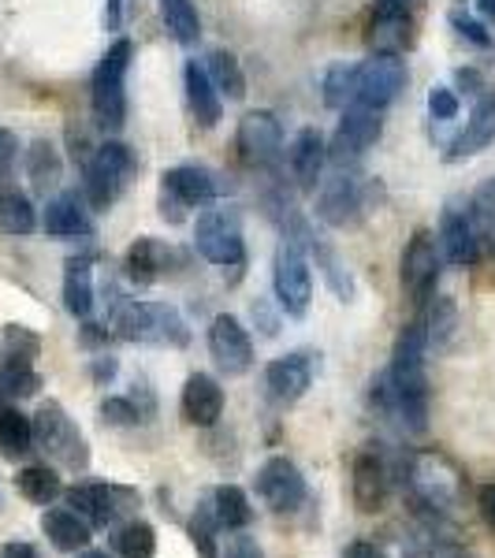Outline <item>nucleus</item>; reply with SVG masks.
Returning a JSON list of instances; mask_svg holds the SVG:
<instances>
[{
	"label": "nucleus",
	"instance_id": "nucleus-30",
	"mask_svg": "<svg viewBox=\"0 0 495 558\" xmlns=\"http://www.w3.org/2000/svg\"><path fill=\"white\" fill-rule=\"evenodd\" d=\"M213 514L220 521V529H246L250 521H254V507H250V495L239 488V484H220V488L213 492Z\"/></svg>",
	"mask_w": 495,
	"mask_h": 558
},
{
	"label": "nucleus",
	"instance_id": "nucleus-23",
	"mask_svg": "<svg viewBox=\"0 0 495 558\" xmlns=\"http://www.w3.org/2000/svg\"><path fill=\"white\" fill-rule=\"evenodd\" d=\"M350 492H354V507L362 514H376L388 499V465L381 454L362 451L354 458V473H350Z\"/></svg>",
	"mask_w": 495,
	"mask_h": 558
},
{
	"label": "nucleus",
	"instance_id": "nucleus-19",
	"mask_svg": "<svg viewBox=\"0 0 495 558\" xmlns=\"http://www.w3.org/2000/svg\"><path fill=\"white\" fill-rule=\"evenodd\" d=\"M183 421L194 428H213L224 417V387L213 380L209 373H194L183 387V399H179Z\"/></svg>",
	"mask_w": 495,
	"mask_h": 558
},
{
	"label": "nucleus",
	"instance_id": "nucleus-20",
	"mask_svg": "<svg viewBox=\"0 0 495 558\" xmlns=\"http://www.w3.org/2000/svg\"><path fill=\"white\" fill-rule=\"evenodd\" d=\"M41 228L49 239H89L94 235V220L86 213V197L79 194H57L45 205Z\"/></svg>",
	"mask_w": 495,
	"mask_h": 558
},
{
	"label": "nucleus",
	"instance_id": "nucleus-12",
	"mask_svg": "<svg viewBox=\"0 0 495 558\" xmlns=\"http://www.w3.org/2000/svg\"><path fill=\"white\" fill-rule=\"evenodd\" d=\"M64 499L89 525H116L123 514H131L138 495L131 488H116V484H75L64 492Z\"/></svg>",
	"mask_w": 495,
	"mask_h": 558
},
{
	"label": "nucleus",
	"instance_id": "nucleus-17",
	"mask_svg": "<svg viewBox=\"0 0 495 558\" xmlns=\"http://www.w3.org/2000/svg\"><path fill=\"white\" fill-rule=\"evenodd\" d=\"M365 213V194L354 175L336 172L331 179H321L317 216L328 228H354Z\"/></svg>",
	"mask_w": 495,
	"mask_h": 558
},
{
	"label": "nucleus",
	"instance_id": "nucleus-28",
	"mask_svg": "<svg viewBox=\"0 0 495 558\" xmlns=\"http://www.w3.org/2000/svg\"><path fill=\"white\" fill-rule=\"evenodd\" d=\"M89 521L79 518L71 507H57V510H45L41 514V533L49 536V544L57 551H83L89 544Z\"/></svg>",
	"mask_w": 495,
	"mask_h": 558
},
{
	"label": "nucleus",
	"instance_id": "nucleus-11",
	"mask_svg": "<svg viewBox=\"0 0 495 558\" xmlns=\"http://www.w3.org/2000/svg\"><path fill=\"white\" fill-rule=\"evenodd\" d=\"M236 146L239 157L246 160L250 168H276L283 160V128L273 112L257 108V112H246L239 120L236 131Z\"/></svg>",
	"mask_w": 495,
	"mask_h": 558
},
{
	"label": "nucleus",
	"instance_id": "nucleus-38",
	"mask_svg": "<svg viewBox=\"0 0 495 558\" xmlns=\"http://www.w3.org/2000/svg\"><path fill=\"white\" fill-rule=\"evenodd\" d=\"M470 223L476 231V239H481V246H492L495 250V179L488 183L476 186L473 202H470Z\"/></svg>",
	"mask_w": 495,
	"mask_h": 558
},
{
	"label": "nucleus",
	"instance_id": "nucleus-18",
	"mask_svg": "<svg viewBox=\"0 0 495 558\" xmlns=\"http://www.w3.org/2000/svg\"><path fill=\"white\" fill-rule=\"evenodd\" d=\"M410 41H413L410 0H376L373 23H369V45H373L376 52L399 57Z\"/></svg>",
	"mask_w": 495,
	"mask_h": 558
},
{
	"label": "nucleus",
	"instance_id": "nucleus-42",
	"mask_svg": "<svg viewBox=\"0 0 495 558\" xmlns=\"http://www.w3.org/2000/svg\"><path fill=\"white\" fill-rule=\"evenodd\" d=\"M0 347H4L0 357H20V362H34L41 354V339L23 324H8L4 336H0Z\"/></svg>",
	"mask_w": 495,
	"mask_h": 558
},
{
	"label": "nucleus",
	"instance_id": "nucleus-47",
	"mask_svg": "<svg viewBox=\"0 0 495 558\" xmlns=\"http://www.w3.org/2000/svg\"><path fill=\"white\" fill-rule=\"evenodd\" d=\"M220 558H265V551L246 529H236V536H228V547L220 551Z\"/></svg>",
	"mask_w": 495,
	"mask_h": 558
},
{
	"label": "nucleus",
	"instance_id": "nucleus-16",
	"mask_svg": "<svg viewBox=\"0 0 495 558\" xmlns=\"http://www.w3.org/2000/svg\"><path fill=\"white\" fill-rule=\"evenodd\" d=\"M209 354H213V362L220 373H228V376L250 373V365H254V339H250V331L239 324V317H231V313L213 317Z\"/></svg>",
	"mask_w": 495,
	"mask_h": 558
},
{
	"label": "nucleus",
	"instance_id": "nucleus-57",
	"mask_svg": "<svg viewBox=\"0 0 495 558\" xmlns=\"http://www.w3.org/2000/svg\"><path fill=\"white\" fill-rule=\"evenodd\" d=\"M79 558H112V555H108V551H94V547H83V555H79Z\"/></svg>",
	"mask_w": 495,
	"mask_h": 558
},
{
	"label": "nucleus",
	"instance_id": "nucleus-25",
	"mask_svg": "<svg viewBox=\"0 0 495 558\" xmlns=\"http://www.w3.org/2000/svg\"><path fill=\"white\" fill-rule=\"evenodd\" d=\"M291 175L302 191H317L324 165H328V142L317 128H302L291 142Z\"/></svg>",
	"mask_w": 495,
	"mask_h": 558
},
{
	"label": "nucleus",
	"instance_id": "nucleus-37",
	"mask_svg": "<svg viewBox=\"0 0 495 558\" xmlns=\"http://www.w3.org/2000/svg\"><path fill=\"white\" fill-rule=\"evenodd\" d=\"M160 12H165L168 31L179 45H194L202 38V20H197L194 0H160Z\"/></svg>",
	"mask_w": 495,
	"mask_h": 558
},
{
	"label": "nucleus",
	"instance_id": "nucleus-27",
	"mask_svg": "<svg viewBox=\"0 0 495 558\" xmlns=\"http://www.w3.org/2000/svg\"><path fill=\"white\" fill-rule=\"evenodd\" d=\"M94 254H79L64 265V310L79 320L94 313Z\"/></svg>",
	"mask_w": 495,
	"mask_h": 558
},
{
	"label": "nucleus",
	"instance_id": "nucleus-50",
	"mask_svg": "<svg viewBox=\"0 0 495 558\" xmlns=\"http://www.w3.org/2000/svg\"><path fill=\"white\" fill-rule=\"evenodd\" d=\"M458 86H462L466 94H476V97H481L484 89H488V86H484V78H481V71H473V68L458 71Z\"/></svg>",
	"mask_w": 495,
	"mask_h": 558
},
{
	"label": "nucleus",
	"instance_id": "nucleus-3",
	"mask_svg": "<svg viewBox=\"0 0 495 558\" xmlns=\"http://www.w3.org/2000/svg\"><path fill=\"white\" fill-rule=\"evenodd\" d=\"M112 336L128 339V343H160V347H183L186 343V328L179 320V313L172 305L160 302H128L123 299L112 310Z\"/></svg>",
	"mask_w": 495,
	"mask_h": 558
},
{
	"label": "nucleus",
	"instance_id": "nucleus-29",
	"mask_svg": "<svg viewBox=\"0 0 495 558\" xmlns=\"http://www.w3.org/2000/svg\"><path fill=\"white\" fill-rule=\"evenodd\" d=\"M26 175H31L34 191H41V194H49L52 186L60 183V175H64V160H60V153L49 138H38L31 149H26Z\"/></svg>",
	"mask_w": 495,
	"mask_h": 558
},
{
	"label": "nucleus",
	"instance_id": "nucleus-52",
	"mask_svg": "<svg viewBox=\"0 0 495 558\" xmlns=\"http://www.w3.org/2000/svg\"><path fill=\"white\" fill-rule=\"evenodd\" d=\"M254 320H261V331H265V336H276V331H280V320L268 313L265 302H254Z\"/></svg>",
	"mask_w": 495,
	"mask_h": 558
},
{
	"label": "nucleus",
	"instance_id": "nucleus-43",
	"mask_svg": "<svg viewBox=\"0 0 495 558\" xmlns=\"http://www.w3.org/2000/svg\"><path fill=\"white\" fill-rule=\"evenodd\" d=\"M324 105L328 108H350V64H339V68H331L328 75H324Z\"/></svg>",
	"mask_w": 495,
	"mask_h": 558
},
{
	"label": "nucleus",
	"instance_id": "nucleus-6",
	"mask_svg": "<svg viewBox=\"0 0 495 558\" xmlns=\"http://www.w3.org/2000/svg\"><path fill=\"white\" fill-rule=\"evenodd\" d=\"M402 89H407V64H402V57L376 52V57L362 60V64H350V105L384 112Z\"/></svg>",
	"mask_w": 495,
	"mask_h": 558
},
{
	"label": "nucleus",
	"instance_id": "nucleus-48",
	"mask_svg": "<svg viewBox=\"0 0 495 558\" xmlns=\"http://www.w3.org/2000/svg\"><path fill=\"white\" fill-rule=\"evenodd\" d=\"M15 157H20V138H15L8 128H0V179L12 175Z\"/></svg>",
	"mask_w": 495,
	"mask_h": 558
},
{
	"label": "nucleus",
	"instance_id": "nucleus-4",
	"mask_svg": "<svg viewBox=\"0 0 495 558\" xmlns=\"http://www.w3.org/2000/svg\"><path fill=\"white\" fill-rule=\"evenodd\" d=\"M134 175V153L123 142H105L97 146L94 157L86 160V179H83V197L94 213H108L120 194L128 191Z\"/></svg>",
	"mask_w": 495,
	"mask_h": 558
},
{
	"label": "nucleus",
	"instance_id": "nucleus-56",
	"mask_svg": "<svg viewBox=\"0 0 495 558\" xmlns=\"http://www.w3.org/2000/svg\"><path fill=\"white\" fill-rule=\"evenodd\" d=\"M476 12L495 26V0H476Z\"/></svg>",
	"mask_w": 495,
	"mask_h": 558
},
{
	"label": "nucleus",
	"instance_id": "nucleus-33",
	"mask_svg": "<svg viewBox=\"0 0 495 558\" xmlns=\"http://www.w3.org/2000/svg\"><path fill=\"white\" fill-rule=\"evenodd\" d=\"M15 488H20L26 502H38V507H49L52 499L64 495V484H60L57 470H49V465H26V470H20Z\"/></svg>",
	"mask_w": 495,
	"mask_h": 558
},
{
	"label": "nucleus",
	"instance_id": "nucleus-10",
	"mask_svg": "<svg viewBox=\"0 0 495 558\" xmlns=\"http://www.w3.org/2000/svg\"><path fill=\"white\" fill-rule=\"evenodd\" d=\"M439 265H444V257H439L436 235H432V231H413V239L407 242V250H402V268H399L402 287H407L413 305H425L436 299Z\"/></svg>",
	"mask_w": 495,
	"mask_h": 558
},
{
	"label": "nucleus",
	"instance_id": "nucleus-32",
	"mask_svg": "<svg viewBox=\"0 0 495 558\" xmlns=\"http://www.w3.org/2000/svg\"><path fill=\"white\" fill-rule=\"evenodd\" d=\"M34 447V425L23 410L0 407V454L4 458H23Z\"/></svg>",
	"mask_w": 495,
	"mask_h": 558
},
{
	"label": "nucleus",
	"instance_id": "nucleus-14",
	"mask_svg": "<svg viewBox=\"0 0 495 558\" xmlns=\"http://www.w3.org/2000/svg\"><path fill=\"white\" fill-rule=\"evenodd\" d=\"M317 368H321V362H317L313 350H294V354H283V357H276V362H268V368H265L268 399L280 402V407L299 402L302 395L310 391Z\"/></svg>",
	"mask_w": 495,
	"mask_h": 558
},
{
	"label": "nucleus",
	"instance_id": "nucleus-13",
	"mask_svg": "<svg viewBox=\"0 0 495 558\" xmlns=\"http://www.w3.org/2000/svg\"><path fill=\"white\" fill-rule=\"evenodd\" d=\"M381 134H384V120H381L376 108L350 105V108H343V120H339V128H336V138H331L328 157L336 160V165H347V160L365 157V153L381 142Z\"/></svg>",
	"mask_w": 495,
	"mask_h": 558
},
{
	"label": "nucleus",
	"instance_id": "nucleus-41",
	"mask_svg": "<svg viewBox=\"0 0 495 558\" xmlns=\"http://www.w3.org/2000/svg\"><path fill=\"white\" fill-rule=\"evenodd\" d=\"M191 544L197 547V555L202 558H220V544H216V533H220V521L213 514V502H202V507L194 510L191 518Z\"/></svg>",
	"mask_w": 495,
	"mask_h": 558
},
{
	"label": "nucleus",
	"instance_id": "nucleus-55",
	"mask_svg": "<svg viewBox=\"0 0 495 558\" xmlns=\"http://www.w3.org/2000/svg\"><path fill=\"white\" fill-rule=\"evenodd\" d=\"M343 558H384L381 551H376L373 544H365V539H354V544L347 547V555Z\"/></svg>",
	"mask_w": 495,
	"mask_h": 558
},
{
	"label": "nucleus",
	"instance_id": "nucleus-51",
	"mask_svg": "<svg viewBox=\"0 0 495 558\" xmlns=\"http://www.w3.org/2000/svg\"><path fill=\"white\" fill-rule=\"evenodd\" d=\"M0 558H41L38 547L34 544H23V539H12V544L0 547Z\"/></svg>",
	"mask_w": 495,
	"mask_h": 558
},
{
	"label": "nucleus",
	"instance_id": "nucleus-5",
	"mask_svg": "<svg viewBox=\"0 0 495 558\" xmlns=\"http://www.w3.org/2000/svg\"><path fill=\"white\" fill-rule=\"evenodd\" d=\"M34 425V444L41 447L52 462H60L64 470L79 473L89 465V447H86V436L79 432L75 421L68 417V410L60 402H41L38 413L31 417Z\"/></svg>",
	"mask_w": 495,
	"mask_h": 558
},
{
	"label": "nucleus",
	"instance_id": "nucleus-9",
	"mask_svg": "<svg viewBox=\"0 0 495 558\" xmlns=\"http://www.w3.org/2000/svg\"><path fill=\"white\" fill-rule=\"evenodd\" d=\"M273 291H276V305L287 313V317H305L313 302V268L310 257H305L299 239H283L280 250H276L273 260Z\"/></svg>",
	"mask_w": 495,
	"mask_h": 558
},
{
	"label": "nucleus",
	"instance_id": "nucleus-8",
	"mask_svg": "<svg viewBox=\"0 0 495 558\" xmlns=\"http://www.w3.org/2000/svg\"><path fill=\"white\" fill-rule=\"evenodd\" d=\"M216 194H220V186H216V175L209 168L176 165L160 175V216L168 223H183L186 213L213 205Z\"/></svg>",
	"mask_w": 495,
	"mask_h": 558
},
{
	"label": "nucleus",
	"instance_id": "nucleus-44",
	"mask_svg": "<svg viewBox=\"0 0 495 558\" xmlns=\"http://www.w3.org/2000/svg\"><path fill=\"white\" fill-rule=\"evenodd\" d=\"M451 26H455V34L462 41H470L473 49H492V31L484 23H476L473 15H466V12H451Z\"/></svg>",
	"mask_w": 495,
	"mask_h": 558
},
{
	"label": "nucleus",
	"instance_id": "nucleus-26",
	"mask_svg": "<svg viewBox=\"0 0 495 558\" xmlns=\"http://www.w3.org/2000/svg\"><path fill=\"white\" fill-rule=\"evenodd\" d=\"M183 86H186V105H191V116L202 131H213L216 123L224 120V97L216 94L209 71H205L197 60L183 68Z\"/></svg>",
	"mask_w": 495,
	"mask_h": 558
},
{
	"label": "nucleus",
	"instance_id": "nucleus-49",
	"mask_svg": "<svg viewBox=\"0 0 495 558\" xmlns=\"http://www.w3.org/2000/svg\"><path fill=\"white\" fill-rule=\"evenodd\" d=\"M476 507H481V518L488 521V529H495V484H481V492H476Z\"/></svg>",
	"mask_w": 495,
	"mask_h": 558
},
{
	"label": "nucleus",
	"instance_id": "nucleus-39",
	"mask_svg": "<svg viewBox=\"0 0 495 558\" xmlns=\"http://www.w3.org/2000/svg\"><path fill=\"white\" fill-rule=\"evenodd\" d=\"M421 324H425V336H428V350H439L451 343L455 328H458V310L451 299H436L428 305V313L421 317Z\"/></svg>",
	"mask_w": 495,
	"mask_h": 558
},
{
	"label": "nucleus",
	"instance_id": "nucleus-45",
	"mask_svg": "<svg viewBox=\"0 0 495 558\" xmlns=\"http://www.w3.org/2000/svg\"><path fill=\"white\" fill-rule=\"evenodd\" d=\"M101 417L108 421V425H116V428H131V425H138V421H142V413H138V407H134L131 399L112 395V399L101 402Z\"/></svg>",
	"mask_w": 495,
	"mask_h": 558
},
{
	"label": "nucleus",
	"instance_id": "nucleus-22",
	"mask_svg": "<svg viewBox=\"0 0 495 558\" xmlns=\"http://www.w3.org/2000/svg\"><path fill=\"white\" fill-rule=\"evenodd\" d=\"M436 242H439V250H444V257L451 260V265H458V268H473L476 260H481V254H484V246H481V239H476L470 216L458 213V209L444 213Z\"/></svg>",
	"mask_w": 495,
	"mask_h": 558
},
{
	"label": "nucleus",
	"instance_id": "nucleus-15",
	"mask_svg": "<svg viewBox=\"0 0 495 558\" xmlns=\"http://www.w3.org/2000/svg\"><path fill=\"white\" fill-rule=\"evenodd\" d=\"M257 495L265 499L268 510H276V514H291V510H299L305 502V476L291 458L276 454L261 465Z\"/></svg>",
	"mask_w": 495,
	"mask_h": 558
},
{
	"label": "nucleus",
	"instance_id": "nucleus-1",
	"mask_svg": "<svg viewBox=\"0 0 495 558\" xmlns=\"http://www.w3.org/2000/svg\"><path fill=\"white\" fill-rule=\"evenodd\" d=\"M425 354H428V336L425 324L410 320L395 339V354L388 365V384H391V407L388 413L399 417L410 432L428 428V376H425Z\"/></svg>",
	"mask_w": 495,
	"mask_h": 558
},
{
	"label": "nucleus",
	"instance_id": "nucleus-36",
	"mask_svg": "<svg viewBox=\"0 0 495 558\" xmlns=\"http://www.w3.org/2000/svg\"><path fill=\"white\" fill-rule=\"evenodd\" d=\"M112 547L120 558H153L157 555V533H153L149 521H128V525L116 529Z\"/></svg>",
	"mask_w": 495,
	"mask_h": 558
},
{
	"label": "nucleus",
	"instance_id": "nucleus-24",
	"mask_svg": "<svg viewBox=\"0 0 495 558\" xmlns=\"http://www.w3.org/2000/svg\"><path fill=\"white\" fill-rule=\"evenodd\" d=\"M495 142V89H484L481 97L473 101V112L466 120V131L458 134L447 149V160H462V157H473V153L488 149Z\"/></svg>",
	"mask_w": 495,
	"mask_h": 558
},
{
	"label": "nucleus",
	"instance_id": "nucleus-21",
	"mask_svg": "<svg viewBox=\"0 0 495 558\" xmlns=\"http://www.w3.org/2000/svg\"><path fill=\"white\" fill-rule=\"evenodd\" d=\"M123 268H128V276L134 283H160V279L176 268V250L153 235H142L128 246Z\"/></svg>",
	"mask_w": 495,
	"mask_h": 558
},
{
	"label": "nucleus",
	"instance_id": "nucleus-2",
	"mask_svg": "<svg viewBox=\"0 0 495 558\" xmlns=\"http://www.w3.org/2000/svg\"><path fill=\"white\" fill-rule=\"evenodd\" d=\"M134 60L131 38H116L89 78V108L101 131H120L128 123V71Z\"/></svg>",
	"mask_w": 495,
	"mask_h": 558
},
{
	"label": "nucleus",
	"instance_id": "nucleus-31",
	"mask_svg": "<svg viewBox=\"0 0 495 558\" xmlns=\"http://www.w3.org/2000/svg\"><path fill=\"white\" fill-rule=\"evenodd\" d=\"M205 71H209L220 97H228V101H242V97H246V71H242L236 52H228V49L209 52V68Z\"/></svg>",
	"mask_w": 495,
	"mask_h": 558
},
{
	"label": "nucleus",
	"instance_id": "nucleus-53",
	"mask_svg": "<svg viewBox=\"0 0 495 558\" xmlns=\"http://www.w3.org/2000/svg\"><path fill=\"white\" fill-rule=\"evenodd\" d=\"M116 368H120V365H116V357H94V380L97 384H108V380H112V376H116Z\"/></svg>",
	"mask_w": 495,
	"mask_h": 558
},
{
	"label": "nucleus",
	"instance_id": "nucleus-54",
	"mask_svg": "<svg viewBox=\"0 0 495 558\" xmlns=\"http://www.w3.org/2000/svg\"><path fill=\"white\" fill-rule=\"evenodd\" d=\"M123 23V0H105V31H120Z\"/></svg>",
	"mask_w": 495,
	"mask_h": 558
},
{
	"label": "nucleus",
	"instance_id": "nucleus-7",
	"mask_svg": "<svg viewBox=\"0 0 495 558\" xmlns=\"http://www.w3.org/2000/svg\"><path fill=\"white\" fill-rule=\"evenodd\" d=\"M194 246L209 265L242 268L246 265V239H242V220L236 209H205L194 223Z\"/></svg>",
	"mask_w": 495,
	"mask_h": 558
},
{
	"label": "nucleus",
	"instance_id": "nucleus-35",
	"mask_svg": "<svg viewBox=\"0 0 495 558\" xmlns=\"http://www.w3.org/2000/svg\"><path fill=\"white\" fill-rule=\"evenodd\" d=\"M38 228V213H34L31 197L20 191L0 194V231L4 235H34Z\"/></svg>",
	"mask_w": 495,
	"mask_h": 558
},
{
	"label": "nucleus",
	"instance_id": "nucleus-34",
	"mask_svg": "<svg viewBox=\"0 0 495 558\" xmlns=\"http://www.w3.org/2000/svg\"><path fill=\"white\" fill-rule=\"evenodd\" d=\"M41 376L34 362H20V357H0V395L8 399H31L38 395Z\"/></svg>",
	"mask_w": 495,
	"mask_h": 558
},
{
	"label": "nucleus",
	"instance_id": "nucleus-46",
	"mask_svg": "<svg viewBox=\"0 0 495 558\" xmlns=\"http://www.w3.org/2000/svg\"><path fill=\"white\" fill-rule=\"evenodd\" d=\"M458 112H462V101H458L455 89L436 86V89H432V94H428V116H432V120L451 123V120H458Z\"/></svg>",
	"mask_w": 495,
	"mask_h": 558
},
{
	"label": "nucleus",
	"instance_id": "nucleus-40",
	"mask_svg": "<svg viewBox=\"0 0 495 558\" xmlns=\"http://www.w3.org/2000/svg\"><path fill=\"white\" fill-rule=\"evenodd\" d=\"M310 246H313V257H317V268L324 272V279H328V287H331V291H336L343 302L354 299V276L347 272V265H343V260H339L336 250L321 246L317 239H313Z\"/></svg>",
	"mask_w": 495,
	"mask_h": 558
}]
</instances>
